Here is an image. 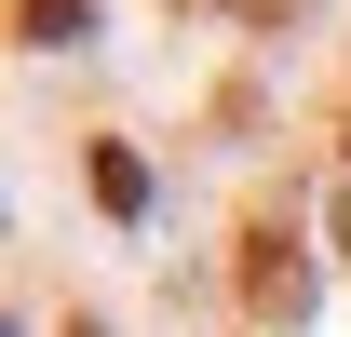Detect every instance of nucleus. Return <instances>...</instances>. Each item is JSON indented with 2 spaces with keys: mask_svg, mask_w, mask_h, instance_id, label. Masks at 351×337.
Here are the masks:
<instances>
[{
  "mask_svg": "<svg viewBox=\"0 0 351 337\" xmlns=\"http://www.w3.org/2000/svg\"><path fill=\"white\" fill-rule=\"evenodd\" d=\"M243 297H257V324H298V243H284V229H257V243H243Z\"/></svg>",
  "mask_w": 351,
  "mask_h": 337,
  "instance_id": "1",
  "label": "nucleus"
},
{
  "mask_svg": "<svg viewBox=\"0 0 351 337\" xmlns=\"http://www.w3.org/2000/svg\"><path fill=\"white\" fill-rule=\"evenodd\" d=\"M95 203H108V216H149V162H135V149H95Z\"/></svg>",
  "mask_w": 351,
  "mask_h": 337,
  "instance_id": "2",
  "label": "nucleus"
},
{
  "mask_svg": "<svg viewBox=\"0 0 351 337\" xmlns=\"http://www.w3.org/2000/svg\"><path fill=\"white\" fill-rule=\"evenodd\" d=\"M14 27L27 41H82V0H14Z\"/></svg>",
  "mask_w": 351,
  "mask_h": 337,
  "instance_id": "3",
  "label": "nucleus"
}]
</instances>
